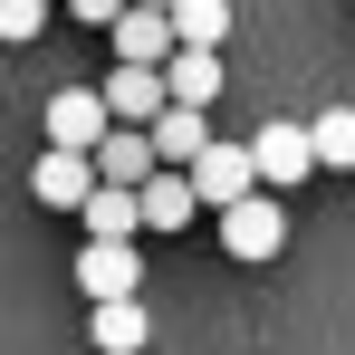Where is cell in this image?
Masks as SVG:
<instances>
[{"instance_id": "cell-19", "label": "cell", "mask_w": 355, "mask_h": 355, "mask_svg": "<svg viewBox=\"0 0 355 355\" xmlns=\"http://www.w3.org/2000/svg\"><path fill=\"white\" fill-rule=\"evenodd\" d=\"M144 10H164V0H144Z\"/></svg>"}, {"instance_id": "cell-6", "label": "cell", "mask_w": 355, "mask_h": 355, "mask_svg": "<svg viewBox=\"0 0 355 355\" xmlns=\"http://www.w3.org/2000/svg\"><path fill=\"white\" fill-rule=\"evenodd\" d=\"M135 279H144L135 240H87V250H77V288L87 297H135Z\"/></svg>"}, {"instance_id": "cell-17", "label": "cell", "mask_w": 355, "mask_h": 355, "mask_svg": "<svg viewBox=\"0 0 355 355\" xmlns=\"http://www.w3.org/2000/svg\"><path fill=\"white\" fill-rule=\"evenodd\" d=\"M39 29H49V0H0V39L10 49H29Z\"/></svg>"}, {"instance_id": "cell-12", "label": "cell", "mask_w": 355, "mask_h": 355, "mask_svg": "<svg viewBox=\"0 0 355 355\" xmlns=\"http://www.w3.org/2000/svg\"><path fill=\"white\" fill-rule=\"evenodd\" d=\"M96 96H106V116H116V125H144L154 106H164V67H135V58H116V77H106Z\"/></svg>"}, {"instance_id": "cell-18", "label": "cell", "mask_w": 355, "mask_h": 355, "mask_svg": "<svg viewBox=\"0 0 355 355\" xmlns=\"http://www.w3.org/2000/svg\"><path fill=\"white\" fill-rule=\"evenodd\" d=\"M116 10H125V0H67V19H87V29H106Z\"/></svg>"}, {"instance_id": "cell-9", "label": "cell", "mask_w": 355, "mask_h": 355, "mask_svg": "<svg viewBox=\"0 0 355 355\" xmlns=\"http://www.w3.org/2000/svg\"><path fill=\"white\" fill-rule=\"evenodd\" d=\"M164 96L211 116V96H221V49H164Z\"/></svg>"}, {"instance_id": "cell-10", "label": "cell", "mask_w": 355, "mask_h": 355, "mask_svg": "<svg viewBox=\"0 0 355 355\" xmlns=\"http://www.w3.org/2000/svg\"><path fill=\"white\" fill-rule=\"evenodd\" d=\"M144 144H154V164H192V154L211 144V125H202V106H173V96H164V106L144 116Z\"/></svg>"}, {"instance_id": "cell-2", "label": "cell", "mask_w": 355, "mask_h": 355, "mask_svg": "<svg viewBox=\"0 0 355 355\" xmlns=\"http://www.w3.org/2000/svg\"><path fill=\"white\" fill-rule=\"evenodd\" d=\"M250 173H259V192H288V182H307V173H317L307 125H259V135H250Z\"/></svg>"}, {"instance_id": "cell-16", "label": "cell", "mask_w": 355, "mask_h": 355, "mask_svg": "<svg viewBox=\"0 0 355 355\" xmlns=\"http://www.w3.org/2000/svg\"><path fill=\"white\" fill-rule=\"evenodd\" d=\"M307 154H317V173H355V106H327L307 125Z\"/></svg>"}, {"instance_id": "cell-8", "label": "cell", "mask_w": 355, "mask_h": 355, "mask_svg": "<svg viewBox=\"0 0 355 355\" xmlns=\"http://www.w3.org/2000/svg\"><path fill=\"white\" fill-rule=\"evenodd\" d=\"M87 164H96V182H125V192H135V182L154 173V144H144V125H106V135L87 144Z\"/></svg>"}, {"instance_id": "cell-5", "label": "cell", "mask_w": 355, "mask_h": 355, "mask_svg": "<svg viewBox=\"0 0 355 355\" xmlns=\"http://www.w3.org/2000/svg\"><path fill=\"white\" fill-rule=\"evenodd\" d=\"M87 192H96V164H87L77 144H49V154H39V173H29V202H49V211H77Z\"/></svg>"}, {"instance_id": "cell-14", "label": "cell", "mask_w": 355, "mask_h": 355, "mask_svg": "<svg viewBox=\"0 0 355 355\" xmlns=\"http://www.w3.org/2000/svg\"><path fill=\"white\" fill-rule=\"evenodd\" d=\"M173 19V49H221L231 39V0H164Z\"/></svg>"}, {"instance_id": "cell-11", "label": "cell", "mask_w": 355, "mask_h": 355, "mask_svg": "<svg viewBox=\"0 0 355 355\" xmlns=\"http://www.w3.org/2000/svg\"><path fill=\"white\" fill-rule=\"evenodd\" d=\"M106 125H116V116H106L96 87H58V96H49V144H77V154H87Z\"/></svg>"}, {"instance_id": "cell-15", "label": "cell", "mask_w": 355, "mask_h": 355, "mask_svg": "<svg viewBox=\"0 0 355 355\" xmlns=\"http://www.w3.org/2000/svg\"><path fill=\"white\" fill-rule=\"evenodd\" d=\"M144 307L135 297H96V355H144Z\"/></svg>"}, {"instance_id": "cell-3", "label": "cell", "mask_w": 355, "mask_h": 355, "mask_svg": "<svg viewBox=\"0 0 355 355\" xmlns=\"http://www.w3.org/2000/svg\"><path fill=\"white\" fill-rule=\"evenodd\" d=\"M135 211H144V231H192V211H202L192 202V173L182 164H154V173L135 182Z\"/></svg>"}, {"instance_id": "cell-4", "label": "cell", "mask_w": 355, "mask_h": 355, "mask_svg": "<svg viewBox=\"0 0 355 355\" xmlns=\"http://www.w3.org/2000/svg\"><path fill=\"white\" fill-rule=\"evenodd\" d=\"M182 173H192V202H211V211H221V202H240V192L259 182V173H250V144H202Z\"/></svg>"}, {"instance_id": "cell-13", "label": "cell", "mask_w": 355, "mask_h": 355, "mask_svg": "<svg viewBox=\"0 0 355 355\" xmlns=\"http://www.w3.org/2000/svg\"><path fill=\"white\" fill-rule=\"evenodd\" d=\"M77 221H87V240H135V231H144V211H135L125 182H96V192L77 202Z\"/></svg>"}, {"instance_id": "cell-1", "label": "cell", "mask_w": 355, "mask_h": 355, "mask_svg": "<svg viewBox=\"0 0 355 355\" xmlns=\"http://www.w3.org/2000/svg\"><path fill=\"white\" fill-rule=\"evenodd\" d=\"M221 250L250 259V269L279 259V250H288V192H259V182H250L240 202H221Z\"/></svg>"}, {"instance_id": "cell-7", "label": "cell", "mask_w": 355, "mask_h": 355, "mask_svg": "<svg viewBox=\"0 0 355 355\" xmlns=\"http://www.w3.org/2000/svg\"><path fill=\"white\" fill-rule=\"evenodd\" d=\"M106 39H116V58L164 67V49H173V19H164V10H144V0H125L116 19H106Z\"/></svg>"}]
</instances>
